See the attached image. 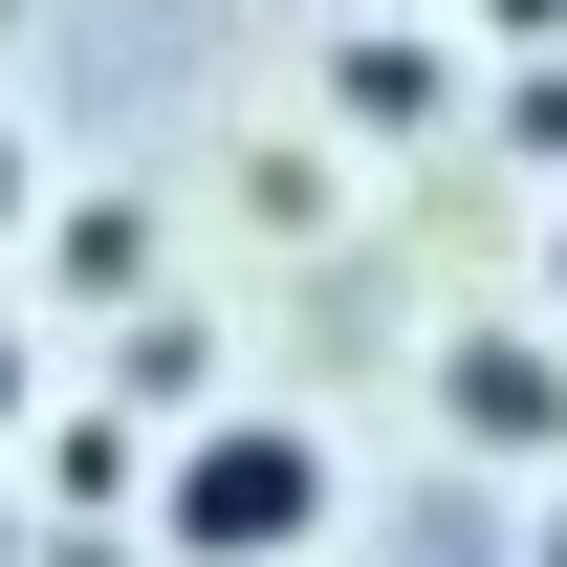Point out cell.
Instances as JSON below:
<instances>
[{"instance_id": "obj_4", "label": "cell", "mask_w": 567, "mask_h": 567, "mask_svg": "<svg viewBox=\"0 0 567 567\" xmlns=\"http://www.w3.org/2000/svg\"><path fill=\"white\" fill-rule=\"evenodd\" d=\"M502 153H567V44H546L524 87H502Z\"/></svg>"}, {"instance_id": "obj_8", "label": "cell", "mask_w": 567, "mask_h": 567, "mask_svg": "<svg viewBox=\"0 0 567 567\" xmlns=\"http://www.w3.org/2000/svg\"><path fill=\"white\" fill-rule=\"evenodd\" d=\"M546 306H567V218H546Z\"/></svg>"}, {"instance_id": "obj_3", "label": "cell", "mask_w": 567, "mask_h": 567, "mask_svg": "<svg viewBox=\"0 0 567 567\" xmlns=\"http://www.w3.org/2000/svg\"><path fill=\"white\" fill-rule=\"evenodd\" d=\"M328 110H350V132H415V110H436V44H415V22H350V44H328Z\"/></svg>"}, {"instance_id": "obj_10", "label": "cell", "mask_w": 567, "mask_h": 567, "mask_svg": "<svg viewBox=\"0 0 567 567\" xmlns=\"http://www.w3.org/2000/svg\"><path fill=\"white\" fill-rule=\"evenodd\" d=\"M0 567H22V524H0Z\"/></svg>"}, {"instance_id": "obj_1", "label": "cell", "mask_w": 567, "mask_h": 567, "mask_svg": "<svg viewBox=\"0 0 567 567\" xmlns=\"http://www.w3.org/2000/svg\"><path fill=\"white\" fill-rule=\"evenodd\" d=\"M306 524H328V436L306 415H197L153 458V546L175 567H306Z\"/></svg>"}, {"instance_id": "obj_5", "label": "cell", "mask_w": 567, "mask_h": 567, "mask_svg": "<svg viewBox=\"0 0 567 567\" xmlns=\"http://www.w3.org/2000/svg\"><path fill=\"white\" fill-rule=\"evenodd\" d=\"M44 415V328H22V306H0V436Z\"/></svg>"}, {"instance_id": "obj_11", "label": "cell", "mask_w": 567, "mask_h": 567, "mask_svg": "<svg viewBox=\"0 0 567 567\" xmlns=\"http://www.w3.org/2000/svg\"><path fill=\"white\" fill-rule=\"evenodd\" d=\"M0 22H22V0H0Z\"/></svg>"}, {"instance_id": "obj_6", "label": "cell", "mask_w": 567, "mask_h": 567, "mask_svg": "<svg viewBox=\"0 0 567 567\" xmlns=\"http://www.w3.org/2000/svg\"><path fill=\"white\" fill-rule=\"evenodd\" d=\"M458 22H481V44H524V66L567 44V0H458Z\"/></svg>"}, {"instance_id": "obj_7", "label": "cell", "mask_w": 567, "mask_h": 567, "mask_svg": "<svg viewBox=\"0 0 567 567\" xmlns=\"http://www.w3.org/2000/svg\"><path fill=\"white\" fill-rule=\"evenodd\" d=\"M22 218H44V153H22V132H0V240H22Z\"/></svg>"}, {"instance_id": "obj_2", "label": "cell", "mask_w": 567, "mask_h": 567, "mask_svg": "<svg viewBox=\"0 0 567 567\" xmlns=\"http://www.w3.org/2000/svg\"><path fill=\"white\" fill-rule=\"evenodd\" d=\"M436 415L481 436V458H567V350H546V328H458Z\"/></svg>"}, {"instance_id": "obj_9", "label": "cell", "mask_w": 567, "mask_h": 567, "mask_svg": "<svg viewBox=\"0 0 567 567\" xmlns=\"http://www.w3.org/2000/svg\"><path fill=\"white\" fill-rule=\"evenodd\" d=\"M546 567H567V502H546Z\"/></svg>"}]
</instances>
